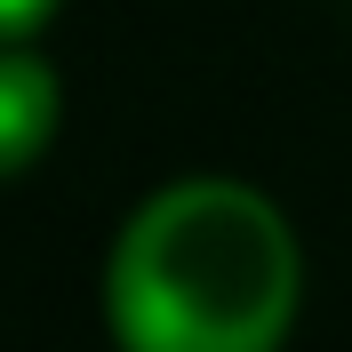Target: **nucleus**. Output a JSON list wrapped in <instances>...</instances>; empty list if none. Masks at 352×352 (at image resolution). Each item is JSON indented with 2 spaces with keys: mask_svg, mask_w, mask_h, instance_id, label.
<instances>
[{
  "mask_svg": "<svg viewBox=\"0 0 352 352\" xmlns=\"http://www.w3.org/2000/svg\"><path fill=\"white\" fill-rule=\"evenodd\" d=\"M296 232L256 184L184 176L120 224L104 312L120 352H280L296 320Z\"/></svg>",
  "mask_w": 352,
  "mask_h": 352,
  "instance_id": "f257e3e1",
  "label": "nucleus"
},
{
  "mask_svg": "<svg viewBox=\"0 0 352 352\" xmlns=\"http://www.w3.org/2000/svg\"><path fill=\"white\" fill-rule=\"evenodd\" d=\"M56 112H65L56 72H48L24 41H0V184H8V176H24L32 160L48 153Z\"/></svg>",
  "mask_w": 352,
  "mask_h": 352,
  "instance_id": "f03ea898",
  "label": "nucleus"
},
{
  "mask_svg": "<svg viewBox=\"0 0 352 352\" xmlns=\"http://www.w3.org/2000/svg\"><path fill=\"white\" fill-rule=\"evenodd\" d=\"M48 8L56 0H0V41H24L32 24H48Z\"/></svg>",
  "mask_w": 352,
  "mask_h": 352,
  "instance_id": "7ed1b4c3",
  "label": "nucleus"
}]
</instances>
